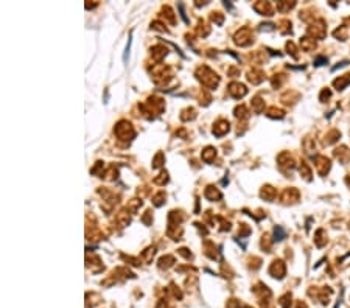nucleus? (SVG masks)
Wrapping results in <instances>:
<instances>
[{
	"label": "nucleus",
	"instance_id": "obj_1",
	"mask_svg": "<svg viewBox=\"0 0 350 308\" xmlns=\"http://www.w3.org/2000/svg\"><path fill=\"white\" fill-rule=\"evenodd\" d=\"M229 92L233 95V97H243L244 93H246V89L244 86H241V84H238V83H233V84H230V89H229Z\"/></svg>",
	"mask_w": 350,
	"mask_h": 308
},
{
	"label": "nucleus",
	"instance_id": "obj_2",
	"mask_svg": "<svg viewBox=\"0 0 350 308\" xmlns=\"http://www.w3.org/2000/svg\"><path fill=\"white\" fill-rule=\"evenodd\" d=\"M226 131H229V123H227V122H219L218 126L213 129V132H215L217 135H221L222 132H226Z\"/></svg>",
	"mask_w": 350,
	"mask_h": 308
},
{
	"label": "nucleus",
	"instance_id": "obj_3",
	"mask_svg": "<svg viewBox=\"0 0 350 308\" xmlns=\"http://www.w3.org/2000/svg\"><path fill=\"white\" fill-rule=\"evenodd\" d=\"M213 154H215V149H213V148H207L202 157H204L206 160H210V156H213Z\"/></svg>",
	"mask_w": 350,
	"mask_h": 308
}]
</instances>
